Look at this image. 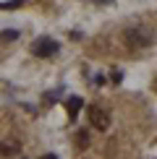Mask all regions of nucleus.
<instances>
[{
	"mask_svg": "<svg viewBox=\"0 0 157 159\" xmlns=\"http://www.w3.org/2000/svg\"><path fill=\"white\" fill-rule=\"evenodd\" d=\"M0 39H3V42H13V39H18V31L16 29H5V31H0Z\"/></svg>",
	"mask_w": 157,
	"mask_h": 159,
	"instance_id": "obj_6",
	"label": "nucleus"
},
{
	"mask_svg": "<svg viewBox=\"0 0 157 159\" xmlns=\"http://www.w3.org/2000/svg\"><path fill=\"white\" fill-rule=\"evenodd\" d=\"M89 123H92V128H97V130H107L110 128V112L102 107V104H92L89 107Z\"/></svg>",
	"mask_w": 157,
	"mask_h": 159,
	"instance_id": "obj_3",
	"label": "nucleus"
},
{
	"mask_svg": "<svg viewBox=\"0 0 157 159\" xmlns=\"http://www.w3.org/2000/svg\"><path fill=\"white\" fill-rule=\"evenodd\" d=\"M81 104H84L81 97H68V99H65V112H68V115L76 120V115L81 112Z\"/></svg>",
	"mask_w": 157,
	"mask_h": 159,
	"instance_id": "obj_4",
	"label": "nucleus"
},
{
	"mask_svg": "<svg viewBox=\"0 0 157 159\" xmlns=\"http://www.w3.org/2000/svg\"><path fill=\"white\" fill-rule=\"evenodd\" d=\"M18 151H21V146H18V141H3L0 143V154H5V157H16Z\"/></svg>",
	"mask_w": 157,
	"mask_h": 159,
	"instance_id": "obj_5",
	"label": "nucleus"
},
{
	"mask_svg": "<svg viewBox=\"0 0 157 159\" xmlns=\"http://www.w3.org/2000/svg\"><path fill=\"white\" fill-rule=\"evenodd\" d=\"M58 50H60V44H58L55 39H50V37H39L37 42L31 44V55H37V57H52Z\"/></svg>",
	"mask_w": 157,
	"mask_h": 159,
	"instance_id": "obj_2",
	"label": "nucleus"
},
{
	"mask_svg": "<svg viewBox=\"0 0 157 159\" xmlns=\"http://www.w3.org/2000/svg\"><path fill=\"white\" fill-rule=\"evenodd\" d=\"M126 44L131 50H141V47H149V44L155 42L152 31L147 29V26H131V29H126Z\"/></svg>",
	"mask_w": 157,
	"mask_h": 159,
	"instance_id": "obj_1",
	"label": "nucleus"
}]
</instances>
